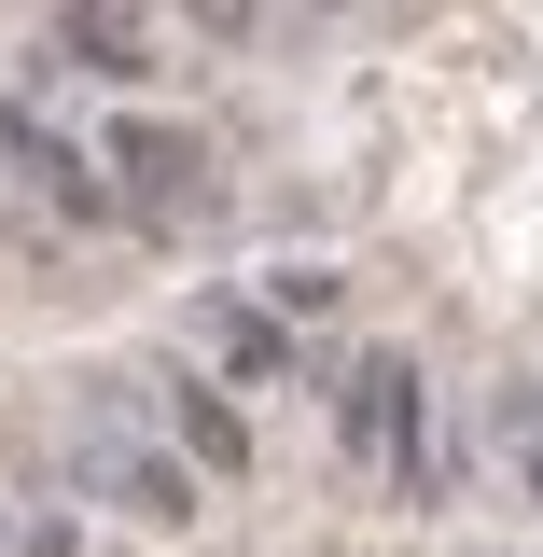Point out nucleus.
I'll return each mask as SVG.
<instances>
[{
	"mask_svg": "<svg viewBox=\"0 0 543 557\" xmlns=\"http://www.w3.org/2000/svg\"><path fill=\"white\" fill-rule=\"evenodd\" d=\"M98 168H126V182H112V209H139V223H196V209H209V139L168 126V112H126Z\"/></svg>",
	"mask_w": 543,
	"mask_h": 557,
	"instance_id": "1",
	"label": "nucleus"
},
{
	"mask_svg": "<svg viewBox=\"0 0 543 557\" xmlns=\"http://www.w3.org/2000/svg\"><path fill=\"white\" fill-rule=\"evenodd\" d=\"M335 418H348V446H362V460H391V474L418 487V376H405V362H362Z\"/></svg>",
	"mask_w": 543,
	"mask_h": 557,
	"instance_id": "2",
	"label": "nucleus"
},
{
	"mask_svg": "<svg viewBox=\"0 0 543 557\" xmlns=\"http://www.w3.org/2000/svg\"><path fill=\"white\" fill-rule=\"evenodd\" d=\"M168 432H182V460H196V474H251V432H237V405H223L209 376L168 391Z\"/></svg>",
	"mask_w": 543,
	"mask_h": 557,
	"instance_id": "3",
	"label": "nucleus"
},
{
	"mask_svg": "<svg viewBox=\"0 0 543 557\" xmlns=\"http://www.w3.org/2000/svg\"><path fill=\"white\" fill-rule=\"evenodd\" d=\"M57 42H70L84 70H112V84H153V70H168V57L126 28V14H98V0H70V14H57Z\"/></svg>",
	"mask_w": 543,
	"mask_h": 557,
	"instance_id": "4",
	"label": "nucleus"
},
{
	"mask_svg": "<svg viewBox=\"0 0 543 557\" xmlns=\"http://www.w3.org/2000/svg\"><path fill=\"white\" fill-rule=\"evenodd\" d=\"M14 168H28V182H42V196L70 209V223H126V209H112V182H98V168H84V153H70V139H28V153H14Z\"/></svg>",
	"mask_w": 543,
	"mask_h": 557,
	"instance_id": "5",
	"label": "nucleus"
},
{
	"mask_svg": "<svg viewBox=\"0 0 543 557\" xmlns=\"http://www.w3.org/2000/svg\"><path fill=\"white\" fill-rule=\"evenodd\" d=\"M112 502L153 516V530H182V516H196V474H168V460H112Z\"/></svg>",
	"mask_w": 543,
	"mask_h": 557,
	"instance_id": "6",
	"label": "nucleus"
},
{
	"mask_svg": "<svg viewBox=\"0 0 543 557\" xmlns=\"http://www.w3.org/2000/svg\"><path fill=\"white\" fill-rule=\"evenodd\" d=\"M182 14H196L209 42H251V14H266V0H182Z\"/></svg>",
	"mask_w": 543,
	"mask_h": 557,
	"instance_id": "7",
	"label": "nucleus"
},
{
	"mask_svg": "<svg viewBox=\"0 0 543 557\" xmlns=\"http://www.w3.org/2000/svg\"><path fill=\"white\" fill-rule=\"evenodd\" d=\"M516 460H530V487H543V432H516Z\"/></svg>",
	"mask_w": 543,
	"mask_h": 557,
	"instance_id": "8",
	"label": "nucleus"
},
{
	"mask_svg": "<svg viewBox=\"0 0 543 557\" xmlns=\"http://www.w3.org/2000/svg\"><path fill=\"white\" fill-rule=\"evenodd\" d=\"M98 14H126V28H139V0H98Z\"/></svg>",
	"mask_w": 543,
	"mask_h": 557,
	"instance_id": "9",
	"label": "nucleus"
}]
</instances>
